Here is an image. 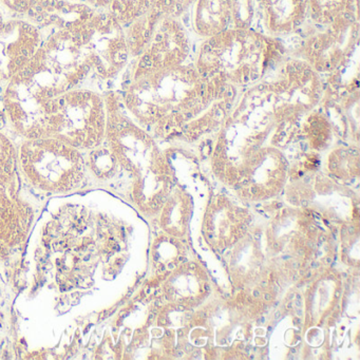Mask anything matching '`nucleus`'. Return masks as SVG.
I'll return each instance as SVG.
<instances>
[{"mask_svg": "<svg viewBox=\"0 0 360 360\" xmlns=\"http://www.w3.org/2000/svg\"><path fill=\"white\" fill-rule=\"evenodd\" d=\"M218 79H206L193 60L163 71L131 64L123 94L124 108L158 136H180L183 128L205 112L231 89Z\"/></svg>", "mask_w": 360, "mask_h": 360, "instance_id": "1", "label": "nucleus"}, {"mask_svg": "<svg viewBox=\"0 0 360 360\" xmlns=\"http://www.w3.org/2000/svg\"><path fill=\"white\" fill-rule=\"evenodd\" d=\"M288 53L281 39L250 27H231L200 41L193 63L202 77L242 91L266 79Z\"/></svg>", "mask_w": 360, "mask_h": 360, "instance_id": "2", "label": "nucleus"}, {"mask_svg": "<svg viewBox=\"0 0 360 360\" xmlns=\"http://www.w3.org/2000/svg\"><path fill=\"white\" fill-rule=\"evenodd\" d=\"M26 69L58 94L77 88L92 71L81 31H53L43 39Z\"/></svg>", "mask_w": 360, "mask_h": 360, "instance_id": "3", "label": "nucleus"}, {"mask_svg": "<svg viewBox=\"0 0 360 360\" xmlns=\"http://www.w3.org/2000/svg\"><path fill=\"white\" fill-rule=\"evenodd\" d=\"M107 124L106 100L91 90L75 88L56 98L50 136L75 148H92L102 142Z\"/></svg>", "mask_w": 360, "mask_h": 360, "instance_id": "4", "label": "nucleus"}, {"mask_svg": "<svg viewBox=\"0 0 360 360\" xmlns=\"http://www.w3.org/2000/svg\"><path fill=\"white\" fill-rule=\"evenodd\" d=\"M22 169L31 183L44 191H68L84 176L77 148L54 136L30 139L20 151Z\"/></svg>", "mask_w": 360, "mask_h": 360, "instance_id": "5", "label": "nucleus"}, {"mask_svg": "<svg viewBox=\"0 0 360 360\" xmlns=\"http://www.w3.org/2000/svg\"><path fill=\"white\" fill-rule=\"evenodd\" d=\"M303 39L296 49L297 56L305 60L328 84H336L341 72L351 64L359 39L357 10L337 18L330 25Z\"/></svg>", "mask_w": 360, "mask_h": 360, "instance_id": "6", "label": "nucleus"}, {"mask_svg": "<svg viewBox=\"0 0 360 360\" xmlns=\"http://www.w3.org/2000/svg\"><path fill=\"white\" fill-rule=\"evenodd\" d=\"M8 83L4 105L14 127L29 139L50 136L52 113L60 94L35 79L26 68Z\"/></svg>", "mask_w": 360, "mask_h": 360, "instance_id": "7", "label": "nucleus"}, {"mask_svg": "<svg viewBox=\"0 0 360 360\" xmlns=\"http://www.w3.org/2000/svg\"><path fill=\"white\" fill-rule=\"evenodd\" d=\"M264 82L277 102L298 117L319 106L326 94L324 79L305 60L290 53Z\"/></svg>", "mask_w": 360, "mask_h": 360, "instance_id": "8", "label": "nucleus"}, {"mask_svg": "<svg viewBox=\"0 0 360 360\" xmlns=\"http://www.w3.org/2000/svg\"><path fill=\"white\" fill-rule=\"evenodd\" d=\"M81 37L91 70L102 79L117 77L131 58L125 29L108 11L94 14Z\"/></svg>", "mask_w": 360, "mask_h": 360, "instance_id": "9", "label": "nucleus"}, {"mask_svg": "<svg viewBox=\"0 0 360 360\" xmlns=\"http://www.w3.org/2000/svg\"><path fill=\"white\" fill-rule=\"evenodd\" d=\"M193 45L182 18L161 14L148 43L132 64L151 71H163L193 60Z\"/></svg>", "mask_w": 360, "mask_h": 360, "instance_id": "10", "label": "nucleus"}, {"mask_svg": "<svg viewBox=\"0 0 360 360\" xmlns=\"http://www.w3.org/2000/svg\"><path fill=\"white\" fill-rule=\"evenodd\" d=\"M43 41L31 22L7 20L0 11V82H9L22 72Z\"/></svg>", "mask_w": 360, "mask_h": 360, "instance_id": "11", "label": "nucleus"}, {"mask_svg": "<svg viewBox=\"0 0 360 360\" xmlns=\"http://www.w3.org/2000/svg\"><path fill=\"white\" fill-rule=\"evenodd\" d=\"M181 18L191 37L193 35L200 41L235 26L231 0H193Z\"/></svg>", "mask_w": 360, "mask_h": 360, "instance_id": "12", "label": "nucleus"}, {"mask_svg": "<svg viewBox=\"0 0 360 360\" xmlns=\"http://www.w3.org/2000/svg\"><path fill=\"white\" fill-rule=\"evenodd\" d=\"M265 34L281 39L299 32L307 18V0H257Z\"/></svg>", "mask_w": 360, "mask_h": 360, "instance_id": "13", "label": "nucleus"}, {"mask_svg": "<svg viewBox=\"0 0 360 360\" xmlns=\"http://www.w3.org/2000/svg\"><path fill=\"white\" fill-rule=\"evenodd\" d=\"M307 18L316 27L330 25L356 9L355 0H307Z\"/></svg>", "mask_w": 360, "mask_h": 360, "instance_id": "14", "label": "nucleus"}, {"mask_svg": "<svg viewBox=\"0 0 360 360\" xmlns=\"http://www.w3.org/2000/svg\"><path fill=\"white\" fill-rule=\"evenodd\" d=\"M158 0H110L107 11L125 28L155 8Z\"/></svg>", "mask_w": 360, "mask_h": 360, "instance_id": "15", "label": "nucleus"}, {"mask_svg": "<svg viewBox=\"0 0 360 360\" xmlns=\"http://www.w3.org/2000/svg\"><path fill=\"white\" fill-rule=\"evenodd\" d=\"M193 0H158L155 8L164 15L181 18Z\"/></svg>", "mask_w": 360, "mask_h": 360, "instance_id": "16", "label": "nucleus"}, {"mask_svg": "<svg viewBox=\"0 0 360 360\" xmlns=\"http://www.w3.org/2000/svg\"><path fill=\"white\" fill-rule=\"evenodd\" d=\"M235 11V26L250 27L252 18V0H231Z\"/></svg>", "mask_w": 360, "mask_h": 360, "instance_id": "17", "label": "nucleus"}, {"mask_svg": "<svg viewBox=\"0 0 360 360\" xmlns=\"http://www.w3.org/2000/svg\"><path fill=\"white\" fill-rule=\"evenodd\" d=\"M44 0H3L4 5L18 14L31 13Z\"/></svg>", "mask_w": 360, "mask_h": 360, "instance_id": "18", "label": "nucleus"}, {"mask_svg": "<svg viewBox=\"0 0 360 360\" xmlns=\"http://www.w3.org/2000/svg\"><path fill=\"white\" fill-rule=\"evenodd\" d=\"M11 163V145L0 134V174L9 172Z\"/></svg>", "mask_w": 360, "mask_h": 360, "instance_id": "19", "label": "nucleus"}, {"mask_svg": "<svg viewBox=\"0 0 360 360\" xmlns=\"http://www.w3.org/2000/svg\"><path fill=\"white\" fill-rule=\"evenodd\" d=\"M189 267H191V269H195V267H197V265H195V263H191V264H189Z\"/></svg>", "mask_w": 360, "mask_h": 360, "instance_id": "20", "label": "nucleus"}, {"mask_svg": "<svg viewBox=\"0 0 360 360\" xmlns=\"http://www.w3.org/2000/svg\"><path fill=\"white\" fill-rule=\"evenodd\" d=\"M265 299H266V300H271V296H269V295H265Z\"/></svg>", "mask_w": 360, "mask_h": 360, "instance_id": "21", "label": "nucleus"}]
</instances>
